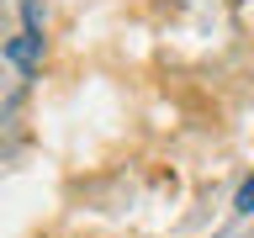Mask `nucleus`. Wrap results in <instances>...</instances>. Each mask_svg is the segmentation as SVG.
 <instances>
[{"instance_id": "1", "label": "nucleus", "mask_w": 254, "mask_h": 238, "mask_svg": "<svg viewBox=\"0 0 254 238\" xmlns=\"http://www.w3.org/2000/svg\"><path fill=\"white\" fill-rule=\"evenodd\" d=\"M5 59L21 63V69H37V63H43V37H37V32H21V37H11V43H5Z\"/></svg>"}, {"instance_id": "2", "label": "nucleus", "mask_w": 254, "mask_h": 238, "mask_svg": "<svg viewBox=\"0 0 254 238\" xmlns=\"http://www.w3.org/2000/svg\"><path fill=\"white\" fill-rule=\"evenodd\" d=\"M238 212H254V175H249V180H244V185H238Z\"/></svg>"}]
</instances>
